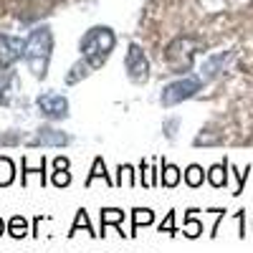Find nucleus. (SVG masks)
<instances>
[{"mask_svg": "<svg viewBox=\"0 0 253 253\" xmlns=\"http://www.w3.org/2000/svg\"><path fill=\"white\" fill-rule=\"evenodd\" d=\"M155 223V213L150 208H137V210H132V233L129 236H137V230L142 228V225H152Z\"/></svg>", "mask_w": 253, "mask_h": 253, "instance_id": "nucleus-10", "label": "nucleus"}, {"mask_svg": "<svg viewBox=\"0 0 253 253\" xmlns=\"http://www.w3.org/2000/svg\"><path fill=\"white\" fill-rule=\"evenodd\" d=\"M205 170H203V167L200 165H190L187 167V170H185V182L190 185V187H200L203 182H205Z\"/></svg>", "mask_w": 253, "mask_h": 253, "instance_id": "nucleus-17", "label": "nucleus"}, {"mask_svg": "<svg viewBox=\"0 0 253 253\" xmlns=\"http://www.w3.org/2000/svg\"><path fill=\"white\" fill-rule=\"evenodd\" d=\"M79 228H86V233L99 236V233H94V228H91V223H89L86 210H79V213H76V220H74V225H71V233H69V236H76V230H79Z\"/></svg>", "mask_w": 253, "mask_h": 253, "instance_id": "nucleus-19", "label": "nucleus"}, {"mask_svg": "<svg viewBox=\"0 0 253 253\" xmlns=\"http://www.w3.org/2000/svg\"><path fill=\"white\" fill-rule=\"evenodd\" d=\"M91 74V63L84 58V61H79V63H74V69H71V74H66V84H79L81 79H86Z\"/></svg>", "mask_w": 253, "mask_h": 253, "instance_id": "nucleus-13", "label": "nucleus"}, {"mask_svg": "<svg viewBox=\"0 0 253 253\" xmlns=\"http://www.w3.org/2000/svg\"><path fill=\"white\" fill-rule=\"evenodd\" d=\"M36 104H38L41 114L48 117V119H66L69 117V99L63 96V94H58V91L41 94L36 99Z\"/></svg>", "mask_w": 253, "mask_h": 253, "instance_id": "nucleus-5", "label": "nucleus"}, {"mask_svg": "<svg viewBox=\"0 0 253 253\" xmlns=\"http://www.w3.org/2000/svg\"><path fill=\"white\" fill-rule=\"evenodd\" d=\"M8 233L13 238H26L28 236V220L23 215H13L10 223H8Z\"/></svg>", "mask_w": 253, "mask_h": 253, "instance_id": "nucleus-15", "label": "nucleus"}, {"mask_svg": "<svg viewBox=\"0 0 253 253\" xmlns=\"http://www.w3.org/2000/svg\"><path fill=\"white\" fill-rule=\"evenodd\" d=\"M124 182H126V185H134V180H132V167H129V165H126V167L122 165V167H119V182H117V185H124Z\"/></svg>", "mask_w": 253, "mask_h": 253, "instance_id": "nucleus-23", "label": "nucleus"}, {"mask_svg": "<svg viewBox=\"0 0 253 253\" xmlns=\"http://www.w3.org/2000/svg\"><path fill=\"white\" fill-rule=\"evenodd\" d=\"M51 182H53L56 187H69V185H71V172H69V170H53Z\"/></svg>", "mask_w": 253, "mask_h": 253, "instance_id": "nucleus-20", "label": "nucleus"}, {"mask_svg": "<svg viewBox=\"0 0 253 253\" xmlns=\"http://www.w3.org/2000/svg\"><path fill=\"white\" fill-rule=\"evenodd\" d=\"M20 165H23V185L28 182V175H33V172L41 175V185L46 182V175H43V172H46V160H43V157L38 160L36 167H31V160H28V157H23V162H20Z\"/></svg>", "mask_w": 253, "mask_h": 253, "instance_id": "nucleus-12", "label": "nucleus"}, {"mask_svg": "<svg viewBox=\"0 0 253 253\" xmlns=\"http://www.w3.org/2000/svg\"><path fill=\"white\" fill-rule=\"evenodd\" d=\"M203 86V79L200 76H185L180 81H172V84H167V86L162 89V107H175V104L190 99V96H195Z\"/></svg>", "mask_w": 253, "mask_h": 253, "instance_id": "nucleus-3", "label": "nucleus"}, {"mask_svg": "<svg viewBox=\"0 0 253 253\" xmlns=\"http://www.w3.org/2000/svg\"><path fill=\"white\" fill-rule=\"evenodd\" d=\"M51 51H53V36L48 26L33 28L31 36L23 43V58L28 63V69L36 79H43L48 71V61H51Z\"/></svg>", "mask_w": 253, "mask_h": 253, "instance_id": "nucleus-1", "label": "nucleus"}, {"mask_svg": "<svg viewBox=\"0 0 253 253\" xmlns=\"http://www.w3.org/2000/svg\"><path fill=\"white\" fill-rule=\"evenodd\" d=\"M124 69H126V76L137 84L150 79V61H147L144 51L137 43H129V51H126V58H124Z\"/></svg>", "mask_w": 253, "mask_h": 253, "instance_id": "nucleus-4", "label": "nucleus"}, {"mask_svg": "<svg viewBox=\"0 0 253 253\" xmlns=\"http://www.w3.org/2000/svg\"><path fill=\"white\" fill-rule=\"evenodd\" d=\"M69 142H71V137L58 129H38V134L31 139L33 147H63Z\"/></svg>", "mask_w": 253, "mask_h": 253, "instance_id": "nucleus-8", "label": "nucleus"}, {"mask_svg": "<svg viewBox=\"0 0 253 253\" xmlns=\"http://www.w3.org/2000/svg\"><path fill=\"white\" fill-rule=\"evenodd\" d=\"M230 61H233V53H228V51L215 53V56H208V58L203 61V66H200V79H203V81H210V79L220 76V74L230 66Z\"/></svg>", "mask_w": 253, "mask_h": 253, "instance_id": "nucleus-7", "label": "nucleus"}, {"mask_svg": "<svg viewBox=\"0 0 253 253\" xmlns=\"http://www.w3.org/2000/svg\"><path fill=\"white\" fill-rule=\"evenodd\" d=\"M23 43L26 41L13 36H0V69H8L18 58H23Z\"/></svg>", "mask_w": 253, "mask_h": 253, "instance_id": "nucleus-6", "label": "nucleus"}, {"mask_svg": "<svg viewBox=\"0 0 253 253\" xmlns=\"http://www.w3.org/2000/svg\"><path fill=\"white\" fill-rule=\"evenodd\" d=\"M3 233H5V220L0 218V236H3Z\"/></svg>", "mask_w": 253, "mask_h": 253, "instance_id": "nucleus-26", "label": "nucleus"}, {"mask_svg": "<svg viewBox=\"0 0 253 253\" xmlns=\"http://www.w3.org/2000/svg\"><path fill=\"white\" fill-rule=\"evenodd\" d=\"M15 180V165L8 157H0V187H8Z\"/></svg>", "mask_w": 253, "mask_h": 253, "instance_id": "nucleus-18", "label": "nucleus"}, {"mask_svg": "<svg viewBox=\"0 0 253 253\" xmlns=\"http://www.w3.org/2000/svg\"><path fill=\"white\" fill-rule=\"evenodd\" d=\"M94 180H104L107 185H112V180H109V172H107V167H104V160H101V157H96V160H94L91 175L86 177V187H89V185H94Z\"/></svg>", "mask_w": 253, "mask_h": 253, "instance_id": "nucleus-16", "label": "nucleus"}, {"mask_svg": "<svg viewBox=\"0 0 253 253\" xmlns=\"http://www.w3.org/2000/svg\"><path fill=\"white\" fill-rule=\"evenodd\" d=\"M126 218V213L124 210H119V208H104L101 210V233L99 236H107V228L109 225H122V220Z\"/></svg>", "mask_w": 253, "mask_h": 253, "instance_id": "nucleus-9", "label": "nucleus"}, {"mask_svg": "<svg viewBox=\"0 0 253 253\" xmlns=\"http://www.w3.org/2000/svg\"><path fill=\"white\" fill-rule=\"evenodd\" d=\"M114 43H117L114 31L107 28V26H96L81 38V56L91 63V69H99L101 63L112 56Z\"/></svg>", "mask_w": 253, "mask_h": 253, "instance_id": "nucleus-2", "label": "nucleus"}, {"mask_svg": "<svg viewBox=\"0 0 253 253\" xmlns=\"http://www.w3.org/2000/svg\"><path fill=\"white\" fill-rule=\"evenodd\" d=\"M162 187H175L180 182V170L172 162H162Z\"/></svg>", "mask_w": 253, "mask_h": 253, "instance_id": "nucleus-14", "label": "nucleus"}, {"mask_svg": "<svg viewBox=\"0 0 253 253\" xmlns=\"http://www.w3.org/2000/svg\"><path fill=\"white\" fill-rule=\"evenodd\" d=\"M69 167H71L69 157H56L53 160V170H69Z\"/></svg>", "mask_w": 253, "mask_h": 253, "instance_id": "nucleus-25", "label": "nucleus"}, {"mask_svg": "<svg viewBox=\"0 0 253 253\" xmlns=\"http://www.w3.org/2000/svg\"><path fill=\"white\" fill-rule=\"evenodd\" d=\"M200 233H203V223L195 220V218H187L185 220V236L187 238H198Z\"/></svg>", "mask_w": 253, "mask_h": 253, "instance_id": "nucleus-21", "label": "nucleus"}, {"mask_svg": "<svg viewBox=\"0 0 253 253\" xmlns=\"http://www.w3.org/2000/svg\"><path fill=\"white\" fill-rule=\"evenodd\" d=\"M208 182L213 187H225L228 185V162H220V165H213L208 170Z\"/></svg>", "mask_w": 253, "mask_h": 253, "instance_id": "nucleus-11", "label": "nucleus"}, {"mask_svg": "<svg viewBox=\"0 0 253 253\" xmlns=\"http://www.w3.org/2000/svg\"><path fill=\"white\" fill-rule=\"evenodd\" d=\"M160 233H170V236H175V213H167V218H165L162 225H160Z\"/></svg>", "mask_w": 253, "mask_h": 253, "instance_id": "nucleus-22", "label": "nucleus"}, {"mask_svg": "<svg viewBox=\"0 0 253 253\" xmlns=\"http://www.w3.org/2000/svg\"><path fill=\"white\" fill-rule=\"evenodd\" d=\"M177 126H180V119H170V122L165 124V134L172 139V137H175V129H177Z\"/></svg>", "mask_w": 253, "mask_h": 253, "instance_id": "nucleus-24", "label": "nucleus"}]
</instances>
